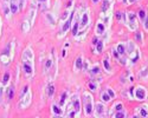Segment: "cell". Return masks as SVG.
Wrapping results in <instances>:
<instances>
[{
	"instance_id": "24",
	"label": "cell",
	"mask_w": 148,
	"mask_h": 118,
	"mask_svg": "<svg viewBox=\"0 0 148 118\" xmlns=\"http://www.w3.org/2000/svg\"><path fill=\"white\" fill-rule=\"evenodd\" d=\"M36 1H37V6H39L42 11L49 8V0H36Z\"/></svg>"
},
{
	"instance_id": "38",
	"label": "cell",
	"mask_w": 148,
	"mask_h": 118,
	"mask_svg": "<svg viewBox=\"0 0 148 118\" xmlns=\"http://www.w3.org/2000/svg\"><path fill=\"white\" fill-rule=\"evenodd\" d=\"M107 92H108V94H109V96H110V98H112V99H114V98L116 97V93L114 92V90H113V89H110V87H108V89H107Z\"/></svg>"
},
{
	"instance_id": "44",
	"label": "cell",
	"mask_w": 148,
	"mask_h": 118,
	"mask_svg": "<svg viewBox=\"0 0 148 118\" xmlns=\"http://www.w3.org/2000/svg\"><path fill=\"white\" fill-rule=\"evenodd\" d=\"M98 1H100V0H92V3H94V4H97Z\"/></svg>"
},
{
	"instance_id": "25",
	"label": "cell",
	"mask_w": 148,
	"mask_h": 118,
	"mask_svg": "<svg viewBox=\"0 0 148 118\" xmlns=\"http://www.w3.org/2000/svg\"><path fill=\"white\" fill-rule=\"evenodd\" d=\"M110 116L114 117V118H125V117H127V112H126L125 109H122V110H119V111L112 113Z\"/></svg>"
},
{
	"instance_id": "35",
	"label": "cell",
	"mask_w": 148,
	"mask_h": 118,
	"mask_svg": "<svg viewBox=\"0 0 148 118\" xmlns=\"http://www.w3.org/2000/svg\"><path fill=\"white\" fill-rule=\"evenodd\" d=\"M103 67H104V70L107 71V72H110V71H112V66H110V63H109L108 58H106L103 60Z\"/></svg>"
},
{
	"instance_id": "37",
	"label": "cell",
	"mask_w": 148,
	"mask_h": 118,
	"mask_svg": "<svg viewBox=\"0 0 148 118\" xmlns=\"http://www.w3.org/2000/svg\"><path fill=\"white\" fill-rule=\"evenodd\" d=\"M138 16H139V18L143 21L145 18H146V16H147V13H146V11H145V9H140V11H139V13H138Z\"/></svg>"
},
{
	"instance_id": "5",
	"label": "cell",
	"mask_w": 148,
	"mask_h": 118,
	"mask_svg": "<svg viewBox=\"0 0 148 118\" xmlns=\"http://www.w3.org/2000/svg\"><path fill=\"white\" fill-rule=\"evenodd\" d=\"M106 113H107V108H106V105L103 104V102L94 104V112H92V115L95 117L101 118V117L106 116Z\"/></svg>"
},
{
	"instance_id": "1",
	"label": "cell",
	"mask_w": 148,
	"mask_h": 118,
	"mask_svg": "<svg viewBox=\"0 0 148 118\" xmlns=\"http://www.w3.org/2000/svg\"><path fill=\"white\" fill-rule=\"evenodd\" d=\"M21 66H23V71L24 75L26 78H32L34 75V54L31 47H26L25 51L23 53V58H21Z\"/></svg>"
},
{
	"instance_id": "45",
	"label": "cell",
	"mask_w": 148,
	"mask_h": 118,
	"mask_svg": "<svg viewBox=\"0 0 148 118\" xmlns=\"http://www.w3.org/2000/svg\"><path fill=\"white\" fill-rule=\"evenodd\" d=\"M0 32H1V19H0Z\"/></svg>"
},
{
	"instance_id": "17",
	"label": "cell",
	"mask_w": 148,
	"mask_h": 118,
	"mask_svg": "<svg viewBox=\"0 0 148 118\" xmlns=\"http://www.w3.org/2000/svg\"><path fill=\"white\" fill-rule=\"evenodd\" d=\"M51 109H52V115H53V116L60 117V116H63V115H64V110L62 109V106H60V105H57V104H52Z\"/></svg>"
},
{
	"instance_id": "14",
	"label": "cell",
	"mask_w": 148,
	"mask_h": 118,
	"mask_svg": "<svg viewBox=\"0 0 148 118\" xmlns=\"http://www.w3.org/2000/svg\"><path fill=\"white\" fill-rule=\"evenodd\" d=\"M136 45H135L133 41H127L126 43V56L127 57H129V56H132L135 51H136Z\"/></svg>"
},
{
	"instance_id": "30",
	"label": "cell",
	"mask_w": 148,
	"mask_h": 118,
	"mask_svg": "<svg viewBox=\"0 0 148 118\" xmlns=\"http://www.w3.org/2000/svg\"><path fill=\"white\" fill-rule=\"evenodd\" d=\"M139 77L142 78V79H147V78H148V66H145L143 68L140 70Z\"/></svg>"
},
{
	"instance_id": "26",
	"label": "cell",
	"mask_w": 148,
	"mask_h": 118,
	"mask_svg": "<svg viewBox=\"0 0 148 118\" xmlns=\"http://www.w3.org/2000/svg\"><path fill=\"white\" fill-rule=\"evenodd\" d=\"M94 46H95L96 53H97V54H100V53L103 51V47H104V41H103V40H98V41H97V43H96Z\"/></svg>"
},
{
	"instance_id": "7",
	"label": "cell",
	"mask_w": 148,
	"mask_h": 118,
	"mask_svg": "<svg viewBox=\"0 0 148 118\" xmlns=\"http://www.w3.org/2000/svg\"><path fill=\"white\" fill-rule=\"evenodd\" d=\"M90 25V16L88 13V11H84L79 17V30L87 28Z\"/></svg>"
},
{
	"instance_id": "43",
	"label": "cell",
	"mask_w": 148,
	"mask_h": 118,
	"mask_svg": "<svg viewBox=\"0 0 148 118\" xmlns=\"http://www.w3.org/2000/svg\"><path fill=\"white\" fill-rule=\"evenodd\" d=\"M136 37H138V40H140V41H141V39H142V37H141V33H138Z\"/></svg>"
},
{
	"instance_id": "36",
	"label": "cell",
	"mask_w": 148,
	"mask_h": 118,
	"mask_svg": "<svg viewBox=\"0 0 148 118\" xmlns=\"http://www.w3.org/2000/svg\"><path fill=\"white\" fill-rule=\"evenodd\" d=\"M89 89L92 91V92H96L97 90H98V84L97 83H94V81H91V83H89Z\"/></svg>"
},
{
	"instance_id": "6",
	"label": "cell",
	"mask_w": 148,
	"mask_h": 118,
	"mask_svg": "<svg viewBox=\"0 0 148 118\" xmlns=\"http://www.w3.org/2000/svg\"><path fill=\"white\" fill-rule=\"evenodd\" d=\"M12 46H13V44H8L6 50L1 53V56H0V62H1L4 65H7L12 58Z\"/></svg>"
},
{
	"instance_id": "19",
	"label": "cell",
	"mask_w": 148,
	"mask_h": 118,
	"mask_svg": "<svg viewBox=\"0 0 148 118\" xmlns=\"http://www.w3.org/2000/svg\"><path fill=\"white\" fill-rule=\"evenodd\" d=\"M112 8H113V1L112 0H103V3H102V13L110 12Z\"/></svg>"
},
{
	"instance_id": "31",
	"label": "cell",
	"mask_w": 148,
	"mask_h": 118,
	"mask_svg": "<svg viewBox=\"0 0 148 118\" xmlns=\"http://www.w3.org/2000/svg\"><path fill=\"white\" fill-rule=\"evenodd\" d=\"M68 98H69V93H68L66 91H65V92H63V94H62V98H60V102H59V105H60V106L66 105Z\"/></svg>"
},
{
	"instance_id": "4",
	"label": "cell",
	"mask_w": 148,
	"mask_h": 118,
	"mask_svg": "<svg viewBox=\"0 0 148 118\" xmlns=\"http://www.w3.org/2000/svg\"><path fill=\"white\" fill-rule=\"evenodd\" d=\"M68 106H69V109L68 110H75L77 112L81 111V100H79V97H78V94L75 93V94H72L69 103H68Z\"/></svg>"
},
{
	"instance_id": "18",
	"label": "cell",
	"mask_w": 148,
	"mask_h": 118,
	"mask_svg": "<svg viewBox=\"0 0 148 118\" xmlns=\"http://www.w3.org/2000/svg\"><path fill=\"white\" fill-rule=\"evenodd\" d=\"M45 92H46V96H47L49 98H52V97H53V94H55V85H53L52 81H50V83H49V84L46 85Z\"/></svg>"
},
{
	"instance_id": "32",
	"label": "cell",
	"mask_w": 148,
	"mask_h": 118,
	"mask_svg": "<svg viewBox=\"0 0 148 118\" xmlns=\"http://www.w3.org/2000/svg\"><path fill=\"white\" fill-rule=\"evenodd\" d=\"M6 96H7L8 99H12V98H13V96H14V87L12 86V85H8V87H7V92H6Z\"/></svg>"
},
{
	"instance_id": "33",
	"label": "cell",
	"mask_w": 148,
	"mask_h": 118,
	"mask_svg": "<svg viewBox=\"0 0 148 118\" xmlns=\"http://www.w3.org/2000/svg\"><path fill=\"white\" fill-rule=\"evenodd\" d=\"M101 100L106 104V103H108V102H110V100H112V98H110V96H109V94H108V92L106 91V92H102L101 93Z\"/></svg>"
},
{
	"instance_id": "41",
	"label": "cell",
	"mask_w": 148,
	"mask_h": 118,
	"mask_svg": "<svg viewBox=\"0 0 148 118\" xmlns=\"http://www.w3.org/2000/svg\"><path fill=\"white\" fill-rule=\"evenodd\" d=\"M3 93H4V86L0 84V99H1V97H3Z\"/></svg>"
},
{
	"instance_id": "2",
	"label": "cell",
	"mask_w": 148,
	"mask_h": 118,
	"mask_svg": "<svg viewBox=\"0 0 148 118\" xmlns=\"http://www.w3.org/2000/svg\"><path fill=\"white\" fill-rule=\"evenodd\" d=\"M82 103H83V110L85 116H91L94 112V99L92 96L89 92H84L82 97Z\"/></svg>"
},
{
	"instance_id": "10",
	"label": "cell",
	"mask_w": 148,
	"mask_h": 118,
	"mask_svg": "<svg viewBox=\"0 0 148 118\" xmlns=\"http://www.w3.org/2000/svg\"><path fill=\"white\" fill-rule=\"evenodd\" d=\"M31 97H32V94H31V91L29 90V91L21 97V99H20V102H19L20 109H26V108H27V106L30 105V103H31Z\"/></svg>"
},
{
	"instance_id": "22",
	"label": "cell",
	"mask_w": 148,
	"mask_h": 118,
	"mask_svg": "<svg viewBox=\"0 0 148 118\" xmlns=\"http://www.w3.org/2000/svg\"><path fill=\"white\" fill-rule=\"evenodd\" d=\"M88 71H90L91 76H95V77L101 73V68H100V65H98V64L92 65L91 67H89V70H88Z\"/></svg>"
},
{
	"instance_id": "9",
	"label": "cell",
	"mask_w": 148,
	"mask_h": 118,
	"mask_svg": "<svg viewBox=\"0 0 148 118\" xmlns=\"http://www.w3.org/2000/svg\"><path fill=\"white\" fill-rule=\"evenodd\" d=\"M72 19H73V14L71 13L70 17L63 21V24H62V30H60V34H59V38H62L63 35L66 34V32L71 28V25H72Z\"/></svg>"
},
{
	"instance_id": "13",
	"label": "cell",
	"mask_w": 148,
	"mask_h": 118,
	"mask_svg": "<svg viewBox=\"0 0 148 118\" xmlns=\"http://www.w3.org/2000/svg\"><path fill=\"white\" fill-rule=\"evenodd\" d=\"M8 5H10L11 14H16V13H18V12L20 11L18 0H10V1H8Z\"/></svg>"
},
{
	"instance_id": "20",
	"label": "cell",
	"mask_w": 148,
	"mask_h": 118,
	"mask_svg": "<svg viewBox=\"0 0 148 118\" xmlns=\"http://www.w3.org/2000/svg\"><path fill=\"white\" fill-rule=\"evenodd\" d=\"M115 50L117 51V53L121 56V57H127L126 56V44H123V43H119L116 46H115Z\"/></svg>"
},
{
	"instance_id": "23",
	"label": "cell",
	"mask_w": 148,
	"mask_h": 118,
	"mask_svg": "<svg viewBox=\"0 0 148 118\" xmlns=\"http://www.w3.org/2000/svg\"><path fill=\"white\" fill-rule=\"evenodd\" d=\"M139 58H140V51H139V49H136V51H135L132 56L128 57L129 62H130L132 64H135V63H136V62L139 60Z\"/></svg>"
},
{
	"instance_id": "11",
	"label": "cell",
	"mask_w": 148,
	"mask_h": 118,
	"mask_svg": "<svg viewBox=\"0 0 148 118\" xmlns=\"http://www.w3.org/2000/svg\"><path fill=\"white\" fill-rule=\"evenodd\" d=\"M107 26H106V24L102 21V20H98V22L96 24V27H95V31H96V34L97 35H102L106 33L107 31Z\"/></svg>"
},
{
	"instance_id": "3",
	"label": "cell",
	"mask_w": 148,
	"mask_h": 118,
	"mask_svg": "<svg viewBox=\"0 0 148 118\" xmlns=\"http://www.w3.org/2000/svg\"><path fill=\"white\" fill-rule=\"evenodd\" d=\"M125 25L130 31H136L138 30V19H136V16H135V13H133V12H128V13L126 14Z\"/></svg>"
},
{
	"instance_id": "27",
	"label": "cell",
	"mask_w": 148,
	"mask_h": 118,
	"mask_svg": "<svg viewBox=\"0 0 148 118\" xmlns=\"http://www.w3.org/2000/svg\"><path fill=\"white\" fill-rule=\"evenodd\" d=\"M122 109H125V108H123V104H122L121 102H117V103H115V104L112 106V112H110V115L114 113V112H116V111H119V110H122Z\"/></svg>"
},
{
	"instance_id": "39",
	"label": "cell",
	"mask_w": 148,
	"mask_h": 118,
	"mask_svg": "<svg viewBox=\"0 0 148 118\" xmlns=\"http://www.w3.org/2000/svg\"><path fill=\"white\" fill-rule=\"evenodd\" d=\"M18 3H19V8L23 9L26 5V0H18Z\"/></svg>"
},
{
	"instance_id": "34",
	"label": "cell",
	"mask_w": 148,
	"mask_h": 118,
	"mask_svg": "<svg viewBox=\"0 0 148 118\" xmlns=\"http://www.w3.org/2000/svg\"><path fill=\"white\" fill-rule=\"evenodd\" d=\"M30 27H31V24L29 22V20H25L23 22V32L24 33H27L30 31Z\"/></svg>"
},
{
	"instance_id": "21",
	"label": "cell",
	"mask_w": 148,
	"mask_h": 118,
	"mask_svg": "<svg viewBox=\"0 0 148 118\" xmlns=\"http://www.w3.org/2000/svg\"><path fill=\"white\" fill-rule=\"evenodd\" d=\"M83 68V57L82 56H78L75 60V71H81Z\"/></svg>"
},
{
	"instance_id": "28",
	"label": "cell",
	"mask_w": 148,
	"mask_h": 118,
	"mask_svg": "<svg viewBox=\"0 0 148 118\" xmlns=\"http://www.w3.org/2000/svg\"><path fill=\"white\" fill-rule=\"evenodd\" d=\"M139 113H136V116H141V117H148V108L147 106H142V108H138Z\"/></svg>"
},
{
	"instance_id": "42",
	"label": "cell",
	"mask_w": 148,
	"mask_h": 118,
	"mask_svg": "<svg viewBox=\"0 0 148 118\" xmlns=\"http://www.w3.org/2000/svg\"><path fill=\"white\" fill-rule=\"evenodd\" d=\"M138 0H127V3H128V5H132V4H134V3H136Z\"/></svg>"
},
{
	"instance_id": "16",
	"label": "cell",
	"mask_w": 148,
	"mask_h": 118,
	"mask_svg": "<svg viewBox=\"0 0 148 118\" xmlns=\"http://www.w3.org/2000/svg\"><path fill=\"white\" fill-rule=\"evenodd\" d=\"M37 6L33 4L32 6H31V8H30V11H29V18H27V20H29V22L31 24V26L33 25V22H34V18H36V13H37Z\"/></svg>"
},
{
	"instance_id": "12",
	"label": "cell",
	"mask_w": 148,
	"mask_h": 118,
	"mask_svg": "<svg viewBox=\"0 0 148 118\" xmlns=\"http://www.w3.org/2000/svg\"><path fill=\"white\" fill-rule=\"evenodd\" d=\"M45 19H46V22H47V25L49 26H51V27H55L56 26V22H57V18L53 13H45Z\"/></svg>"
},
{
	"instance_id": "29",
	"label": "cell",
	"mask_w": 148,
	"mask_h": 118,
	"mask_svg": "<svg viewBox=\"0 0 148 118\" xmlns=\"http://www.w3.org/2000/svg\"><path fill=\"white\" fill-rule=\"evenodd\" d=\"M10 79H11V75H10V72H6L4 75V78H3V81H1V85L4 87L10 85Z\"/></svg>"
},
{
	"instance_id": "15",
	"label": "cell",
	"mask_w": 148,
	"mask_h": 118,
	"mask_svg": "<svg viewBox=\"0 0 148 118\" xmlns=\"http://www.w3.org/2000/svg\"><path fill=\"white\" fill-rule=\"evenodd\" d=\"M100 20H102L106 24V26L109 27L110 24H112V11H110V12H106V13H102Z\"/></svg>"
},
{
	"instance_id": "46",
	"label": "cell",
	"mask_w": 148,
	"mask_h": 118,
	"mask_svg": "<svg viewBox=\"0 0 148 118\" xmlns=\"http://www.w3.org/2000/svg\"><path fill=\"white\" fill-rule=\"evenodd\" d=\"M3 1H4V3H8V1H10V0H3Z\"/></svg>"
},
{
	"instance_id": "8",
	"label": "cell",
	"mask_w": 148,
	"mask_h": 118,
	"mask_svg": "<svg viewBox=\"0 0 148 118\" xmlns=\"http://www.w3.org/2000/svg\"><path fill=\"white\" fill-rule=\"evenodd\" d=\"M134 98L140 102L146 100L147 99V90L143 86H138L134 91Z\"/></svg>"
},
{
	"instance_id": "40",
	"label": "cell",
	"mask_w": 148,
	"mask_h": 118,
	"mask_svg": "<svg viewBox=\"0 0 148 118\" xmlns=\"http://www.w3.org/2000/svg\"><path fill=\"white\" fill-rule=\"evenodd\" d=\"M143 27H145V30L148 32V14L146 16V18H145V20H143Z\"/></svg>"
}]
</instances>
